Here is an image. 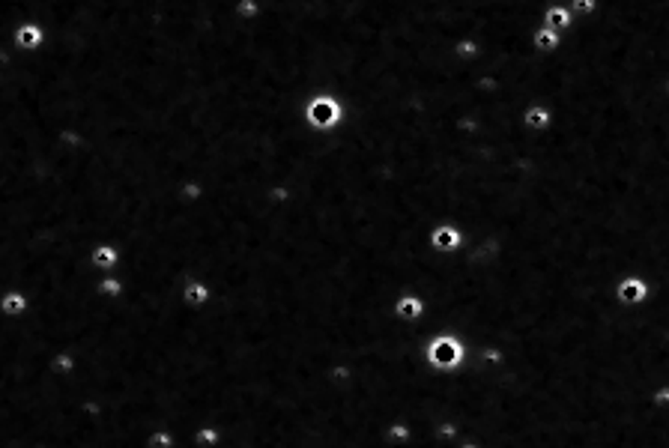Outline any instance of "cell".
I'll use <instances>...</instances> for the list:
<instances>
[{
	"mask_svg": "<svg viewBox=\"0 0 669 448\" xmlns=\"http://www.w3.org/2000/svg\"><path fill=\"white\" fill-rule=\"evenodd\" d=\"M18 45H24V48H33V45H39V39H42V33H39V27H33V24H27V27H21L18 30Z\"/></svg>",
	"mask_w": 669,
	"mask_h": 448,
	"instance_id": "277c9868",
	"label": "cell"
},
{
	"mask_svg": "<svg viewBox=\"0 0 669 448\" xmlns=\"http://www.w3.org/2000/svg\"><path fill=\"white\" fill-rule=\"evenodd\" d=\"M437 245H439V248L457 245V233H451V230H439V233H437Z\"/></svg>",
	"mask_w": 669,
	"mask_h": 448,
	"instance_id": "8992f818",
	"label": "cell"
},
{
	"mask_svg": "<svg viewBox=\"0 0 669 448\" xmlns=\"http://www.w3.org/2000/svg\"><path fill=\"white\" fill-rule=\"evenodd\" d=\"M460 344H457L454 338H439V341H433L430 346V362L433 365H439V368H454L457 362H460Z\"/></svg>",
	"mask_w": 669,
	"mask_h": 448,
	"instance_id": "6da1fadb",
	"label": "cell"
},
{
	"mask_svg": "<svg viewBox=\"0 0 669 448\" xmlns=\"http://www.w3.org/2000/svg\"><path fill=\"white\" fill-rule=\"evenodd\" d=\"M538 42H541V45H544V48H547V45H556V36H541V39H538Z\"/></svg>",
	"mask_w": 669,
	"mask_h": 448,
	"instance_id": "9c48e42d",
	"label": "cell"
},
{
	"mask_svg": "<svg viewBox=\"0 0 669 448\" xmlns=\"http://www.w3.org/2000/svg\"><path fill=\"white\" fill-rule=\"evenodd\" d=\"M334 117H338V108H334L329 99H320V102L311 108V120L320 122V126H326V122H332Z\"/></svg>",
	"mask_w": 669,
	"mask_h": 448,
	"instance_id": "3957f363",
	"label": "cell"
},
{
	"mask_svg": "<svg viewBox=\"0 0 669 448\" xmlns=\"http://www.w3.org/2000/svg\"><path fill=\"white\" fill-rule=\"evenodd\" d=\"M645 293H649V287H645L640 278H628V281H621V287H619V296H621V302H642L645 299Z\"/></svg>",
	"mask_w": 669,
	"mask_h": 448,
	"instance_id": "7a4b0ae2",
	"label": "cell"
},
{
	"mask_svg": "<svg viewBox=\"0 0 669 448\" xmlns=\"http://www.w3.org/2000/svg\"><path fill=\"white\" fill-rule=\"evenodd\" d=\"M21 308H24V299H21V296H6L3 299V311H9V314H15V311H21Z\"/></svg>",
	"mask_w": 669,
	"mask_h": 448,
	"instance_id": "52a82bcc",
	"label": "cell"
},
{
	"mask_svg": "<svg viewBox=\"0 0 669 448\" xmlns=\"http://www.w3.org/2000/svg\"><path fill=\"white\" fill-rule=\"evenodd\" d=\"M397 314H407V317H416V314H421V302L418 299H404L397 305Z\"/></svg>",
	"mask_w": 669,
	"mask_h": 448,
	"instance_id": "5b68a950",
	"label": "cell"
},
{
	"mask_svg": "<svg viewBox=\"0 0 669 448\" xmlns=\"http://www.w3.org/2000/svg\"><path fill=\"white\" fill-rule=\"evenodd\" d=\"M657 403H669V388H661L657 391V398H654Z\"/></svg>",
	"mask_w": 669,
	"mask_h": 448,
	"instance_id": "ba28073f",
	"label": "cell"
}]
</instances>
